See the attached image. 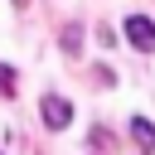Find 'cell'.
<instances>
[{"mask_svg": "<svg viewBox=\"0 0 155 155\" xmlns=\"http://www.w3.org/2000/svg\"><path fill=\"white\" fill-rule=\"evenodd\" d=\"M24 5H29V0H15V10H24Z\"/></svg>", "mask_w": 155, "mask_h": 155, "instance_id": "8992f818", "label": "cell"}, {"mask_svg": "<svg viewBox=\"0 0 155 155\" xmlns=\"http://www.w3.org/2000/svg\"><path fill=\"white\" fill-rule=\"evenodd\" d=\"M78 48H82V29L68 24V29H63V53H78Z\"/></svg>", "mask_w": 155, "mask_h": 155, "instance_id": "277c9868", "label": "cell"}, {"mask_svg": "<svg viewBox=\"0 0 155 155\" xmlns=\"http://www.w3.org/2000/svg\"><path fill=\"white\" fill-rule=\"evenodd\" d=\"M0 97H15V68L0 63Z\"/></svg>", "mask_w": 155, "mask_h": 155, "instance_id": "5b68a950", "label": "cell"}, {"mask_svg": "<svg viewBox=\"0 0 155 155\" xmlns=\"http://www.w3.org/2000/svg\"><path fill=\"white\" fill-rule=\"evenodd\" d=\"M39 116H44V126H48V131H63V126L73 121V102H68V97H58V92H48V97L39 102Z\"/></svg>", "mask_w": 155, "mask_h": 155, "instance_id": "7a4b0ae2", "label": "cell"}, {"mask_svg": "<svg viewBox=\"0 0 155 155\" xmlns=\"http://www.w3.org/2000/svg\"><path fill=\"white\" fill-rule=\"evenodd\" d=\"M121 34L131 39V48H140V53H155V19H150V15H126Z\"/></svg>", "mask_w": 155, "mask_h": 155, "instance_id": "6da1fadb", "label": "cell"}, {"mask_svg": "<svg viewBox=\"0 0 155 155\" xmlns=\"http://www.w3.org/2000/svg\"><path fill=\"white\" fill-rule=\"evenodd\" d=\"M131 140H136V145L150 155V150H155V126H150L145 116H131Z\"/></svg>", "mask_w": 155, "mask_h": 155, "instance_id": "3957f363", "label": "cell"}]
</instances>
